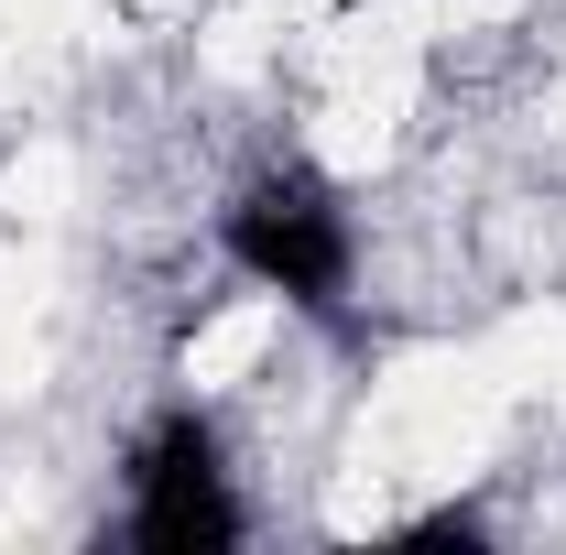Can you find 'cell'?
<instances>
[{"label":"cell","instance_id":"obj_3","mask_svg":"<svg viewBox=\"0 0 566 555\" xmlns=\"http://www.w3.org/2000/svg\"><path fill=\"white\" fill-rule=\"evenodd\" d=\"M327 11H370V0H327Z\"/></svg>","mask_w":566,"mask_h":555},{"label":"cell","instance_id":"obj_2","mask_svg":"<svg viewBox=\"0 0 566 555\" xmlns=\"http://www.w3.org/2000/svg\"><path fill=\"white\" fill-rule=\"evenodd\" d=\"M251 534V501L229 469L208 404H164L120 458V545L132 555H229Z\"/></svg>","mask_w":566,"mask_h":555},{"label":"cell","instance_id":"obj_1","mask_svg":"<svg viewBox=\"0 0 566 555\" xmlns=\"http://www.w3.org/2000/svg\"><path fill=\"white\" fill-rule=\"evenodd\" d=\"M218 262L251 283V294H273L283 316L338 327L349 294H359V208H349V186L327 164H305V153L240 175L229 208H218Z\"/></svg>","mask_w":566,"mask_h":555}]
</instances>
